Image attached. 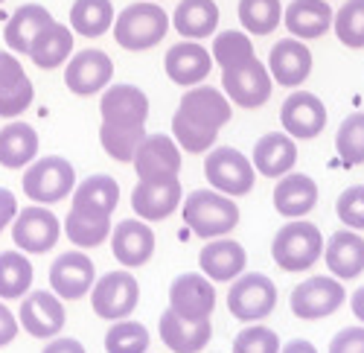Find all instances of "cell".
I'll list each match as a JSON object with an SVG mask.
<instances>
[{"mask_svg":"<svg viewBox=\"0 0 364 353\" xmlns=\"http://www.w3.org/2000/svg\"><path fill=\"white\" fill-rule=\"evenodd\" d=\"M146 137V132H119V129H108V126H100V143L102 149L119 161V164H129L134 158V149L137 143Z\"/></svg>","mask_w":364,"mask_h":353,"instance_id":"obj_44","label":"cell"},{"mask_svg":"<svg viewBox=\"0 0 364 353\" xmlns=\"http://www.w3.org/2000/svg\"><path fill=\"white\" fill-rule=\"evenodd\" d=\"M18 214V201H15V193L6 190V187H0V233H4L6 225H12Z\"/></svg>","mask_w":364,"mask_h":353,"instance_id":"obj_47","label":"cell"},{"mask_svg":"<svg viewBox=\"0 0 364 353\" xmlns=\"http://www.w3.org/2000/svg\"><path fill=\"white\" fill-rule=\"evenodd\" d=\"M94 275H97L94 260L85 251H65V254H58L50 266V286L58 298L76 301L90 292Z\"/></svg>","mask_w":364,"mask_h":353,"instance_id":"obj_16","label":"cell"},{"mask_svg":"<svg viewBox=\"0 0 364 353\" xmlns=\"http://www.w3.org/2000/svg\"><path fill=\"white\" fill-rule=\"evenodd\" d=\"M280 353H318V347L312 342H306V339H291V342H286L280 347Z\"/></svg>","mask_w":364,"mask_h":353,"instance_id":"obj_50","label":"cell"},{"mask_svg":"<svg viewBox=\"0 0 364 353\" xmlns=\"http://www.w3.org/2000/svg\"><path fill=\"white\" fill-rule=\"evenodd\" d=\"M257 56L254 44L248 38V33H239V29H225L213 38V62L222 68H230L236 62H245V58Z\"/></svg>","mask_w":364,"mask_h":353,"instance_id":"obj_42","label":"cell"},{"mask_svg":"<svg viewBox=\"0 0 364 353\" xmlns=\"http://www.w3.org/2000/svg\"><path fill=\"white\" fill-rule=\"evenodd\" d=\"M332 26L344 47L361 50L364 47V0H344V6L332 15Z\"/></svg>","mask_w":364,"mask_h":353,"instance_id":"obj_39","label":"cell"},{"mask_svg":"<svg viewBox=\"0 0 364 353\" xmlns=\"http://www.w3.org/2000/svg\"><path fill=\"white\" fill-rule=\"evenodd\" d=\"M41 353H87V350L79 339H55V342H47Z\"/></svg>","mask_w":364,"mask_h":353,"instance_id":"obj_49","label":"cell"},{"mask_svg":"<svg viewBox=\"0 0 364 353\" xmlns=\"http://www.w3.org/2000/svg\"><path fill=\"white\" fill-rule=\"evenodd\" d=\"M114 26V4L111 0H73L70 6V29L82 38H100Z\"/></svg>","mask_w":364,"mask_h":353,"instance_id":"obj_35","label":"cell"},{"mask_svg":"<svg viewBox=\"0 0 364 353\" xmlns=\"http://www.w3.org/2000/svg\"><path fill=\"white\" fill-rule=\"evenodd\" d=\"M50 21H55V18L50 15L47 6H41V4H23V6H18L9 15L6 26H4V41L9 44L12 53H23L26 56L33 38L41 33Z\"/></svg>","mask_w":364,"mask_h":353,"instance_id":"obj_31","label":"cell"},{"mask_svg":"<svg viewBox=\"0 0 364 353\" xmlns=\"http://www.w3.org/2000/svg\"><path fill=\"white\" fill-rule=\"evenodd\" d=\"M68 321L65 304L58 301V295H50V292H29L21 304V325L29 336L36 339H53L62 333Z\"/></svg>","mask_w":364,"mask_h":353,"instance_id":"obj_21","label":"cell"},{"mask_svg":"<svg viewBox=\"0 0 364 353\" xmlns=\"http://www.w3.org/2000/svg\"><path fill=\"white\" fill-rule=\"evenodd\" d=\"M323 254V237L312 222H289L274 233L271 257L283 272H309Z\"/></svg>","mask_w":364,"mask_h":353,"instance_id":"obj_4","label":"cell"},{"mask_svg":"<svg viewBox=\"0 0 364 353\" xmlns=\"http://www.w3.org/2000/svg\"><path fill=\"white\" fill-rule=\"evenodd\" d=\"M259 175L265 179H280V175L291 172L297 164V143L286 132H268L254 143V161Z\"/></svg>","mask_w":364,"mask_h":353,"instance_id":"obj_24","label":"cell"},{"mask_svg":"<svg viewBox=\"0 0 364 353\" xmlns=\"http://www.w3.org/2000/svg\"><path fill=\"white\" fill-rule=\"evenodd\" d=\"M245 263H248V254L236 240H228V237H216L210 240L201 254H198V266L201 272L210 278V280H233L245 272Z\"/></svg>","mask_w":364,"mask_h":353,"instance_id":"obj_25","label":"cell"},{"mask_svg":"<svg viewBox=\"0 0 364 353\" xmlns=\"http://www.w3.org/2000/svg\"><path fill=\"white\" fill-rule=\"evenodd\" d=\"M36 88L15 53L0 50V117H18L33 105Z\"/></svg>","mask_w":364,"mask_h":353,"instance_id":"obj_22","label":"cell"},{"mask_svg":"<svg viewBox=\"0 0 364 353\" xmlns=\"http://www.w3.org/2000/svg\"><path fill=\"white\" fill-rule=\"evenodd\" d=\"M323 257H326L329 272L338 280H353L364 272V240L353 228L336 231L323 248Z\"/></svg>","mask_w":364,"mask_h":353,"instance_id":"obj_27","label":"cell"},{"mask_svg":"<svg viewBox=\"0 0 364 353\" xmlns=\"http://www.w3.org/2000/svg\"><path fill=\"white\" fill-rule=\"evenodd\" d=\"M280 0H239V21L248 36H271L280 26Z\"/></svg>","mask_w":364,"mask_h":353,"instance_id":"obj_38","label":"cell"},{"mask_svg":"<svg viewBox=\"0 0 364 353\" xmlns=\"http://www.w3.org/2000/svg\"><path fill=\"white\" fill-rule=\"evenodd\" d=\"M108 353H146L149 350V330L140 321H114L105 333Z\"/></svg>","mask_w":364,"mask_h":353,"instance_id":"obj_41","label":"cell"},{"mask_svg":"<svg viewBox=\"0 0 364 353\" xmlns=\"http://www.w3.org/2000/svg\"><path fill=\"white\" fill-rule=\"evenodd\" d=\"M329 353H364V327H344L329 342Z\"/></svg>","mask_w":364,"mask_h":353,"instance_id":"obj_46","label":"cell"},{"mask_svg":"<svg viewBox=\"0 0 364 353\" xmlns=\"http://www.w3.org/2000/svg\"><path fill=\"white\" fill-rule=\"evenodd\" d=\"M181 204V181L178 175L166 179H140L132 190V208L146 222H161L172 216Z\"/></svg>","mask_w":364,"mask_h":353,"instance_id":"obj_14","label":"cell"},{"mask_svg":"<svg viewBox=\"0 0 364 353\" xmlns=\"http://www.w3.org/2000/svg\"><path fill=\"white\" fill-rule=\"evenodd\" d=\"M169 310L187 321L210 318L216 310V289L207 275H181L169 286Z\"/></svg>","mask_w":364,"mask_h":353,"instance_id":"obj_13","label":"cell"},{"mask_svg":"<svg viewBox=\"0 0 364 353\" xmlns=\"http://www.w3.org/2000/svg\"><path fill=\"white\" fill-rule=\"evenodd\" d=\"M222 88L233 105L239 108H262L271 100L274 91V79H271L268 68L257 56L236 62L230 68H222Z\"/></svg>","mask_w":364,"mask_h":353,"instance_id":"obj_5","label":"cell"},{"mask_svg":"<svg viewBox=\"0 0 364 353\" xmlns=\"http://www.w3.org/2000/svg\"><path fill=\"white\" fill-rule=\"evenodd\" d=\"M58 233H62V225H58V216L41 204H33V208H23L21 214H15L12 219V240L18 248L29 251V254H44L58 243Z\"/></svg>","mask_w":364,"mask_h":353,"instance_id":"obj_12","label":"cell"},{"mask_svg":"<svg viewBox=\"0 0 364 353\" xmlns=\"http://www.w3.org/2000/svg\"><path fill=\"white\" fill-rule=\"evenodd\" d=\"M119 201V187L111 175H90L85 179L76 190H73V204L76 208H87V211H100V214H114Z\"/></svg>","mask_w":364,"mask_h":353,"instance_id":"obj_36","label":"cell"},{"mask_svg":"<svg viewBox=\"0 0 364 353\" xmlns=\"http://www.w3.org/2000/svg\"><path fill=\"white\" fill-rule=\"evenodd\" d=\"M347 298V292L341 286L338 278H326V275H315L306 278L300 286H294L291 292V312L303 321H318L332 315Z\"/></svg>","mask_w":364,"mask_h":353,"instance_id":"obj_11","label":"cell"},{"mask_svg":"<svg viewBox=\"0 0 364 353\" xmlns=\"http://www.w3.org/2000/svg\"><path fill=\"white\" fill-rule=\"evenodd\" d=\"M73 184H76V169L62 155L38 158L23 172V193L41 204H53V201L68 199Z\"/></svg>","mask_w":364,"mask_h":353,"instance_id":"obj_6","label":"cell"},{"mask_svg":"<svg viewBox=\"0 0 364 353\" xmlns=\"http://www.w3.org/2000/svg\"><path fill=\"white\" fill-rule=\"evenodd\" d=\"M230 114H233L230 100L219 88H210V85L187 88V94L181 97L178 111L172 117L175 143L190 155L210 152V146L219 137V129L228 126Z\"/></svg>","mask_w":364,"mask_h":353,"instance_id":"obj_1","label":"cell"},{"mask_svg":"<svg viewBox=\"0 0 364 353\" xmlns=\"http://www.w3.org/2000/svg\"><path fill=\"white\" fill-rule=\"evenodd\" d=\"M350 304H353V312H355V318H358L361 325H364V286L353 292V301H350Z\"/></svg>","mask_w":364,"mask_h":353,"instance_id":"obj_51","label":"cell"},{"mask_svg":"<svg viewBox=\"0 0 364 353\" xmlns=\"http://www.w3.org/2000/svg\"><path fill=\"white\" fill-rule=\"evenodd\" d=\"M73 53V29L68 23H58V21H50L41 33L33 38L29 44V58L41 68V70H53L58 65H65Z\"/></svg>","mask_w":364,"mask_h":353,"instance_id":"obj_30","label":"cell"},{"mask_svg":"<svg viewBox=\"0 0 364 353\" xmlns=\"http://www.w3.org/2000/svg\"><path fill=\"white\" fill-rule=\"evenodd\" d=\"M204 175L225 196H245L254 190V164L233 146H219L204 158Z\"/></svg>","mask_w":364,"mask_h":353,"instance_id":"obj_8","label":"cell"},{"mask_svg":"<svg viewBox=\"0 0 364 353\" xmlns=\"http://www.w3.org/2000/svg\"><path fill=\"white\" fill-rule=\"evenodd\" d=\"M332 12L326 0H291L283 9V23L294 38H321L326 36V29L332 26Z\"/></svg>","mask_w":364,"mask_h":353,"instance_id":"obj_29","label":"cell"},{"mask_svg":"<svg viewBox=\"0 0 364 353\" xmlns=\"http://www.w3.org/2000/svg\"><path fill=\"white\" fill-rule=\"evenodd\" d=\"M15 336H18V318L9 312V307L0 304V347L15 342Z\"/></svg>","mask_w":364,"mask_h":353,"instance_id":"obj_48","label":"cell"},{"mask_svg":"<svg viewBox=\"0 0 364 353\" xmlns=\"http://www.w3.org/2000/svg\"><path fill=\"white\" fill-rule=\"evenodd\" d=\"M338 219L353 228V231H364V184H353L338 196Z\"/></svg>","mask_w":364,"mask_h":353,"instance_id":"obj_45","label":"cell"},{"mask_svg":"<svg viewBox=\"0 0 364 353\" xmlns=\"http://www.w3.org/2000/svg\"><path fill=\"white\" fill-rule=\"evenodd\" d=\"M111 76H114L111 56L102 53V50H94V47L76 53L65 68V85L79 97L100 94L102 88L111 85Z\"/></svg>","mask_w":364,"mask_h":353,"instance_id":"obj_15","label":"cell"},{"mask_svg":"<svg viewBox=\"0 0 364 353\" xmlns=\"http://www.w3.org/2000/svg\"><path fill=\"white\" fill-rule=\"evenodd\" d=\"M140 301V283L132 272H105L90 286V307L105 321L129 318Z\"/></svg>","mask_w":364,"mask_h":353,"instance_id":"obj_7","label":"cell"},{"mask_svg":"<svg viewBox=\"0 0 364 353\" xmlns=\"http://www.w3.org/2000/svg\"><path fill=\"white\" fill-rule=\"evenodd\" d=\"M210 336H213V325H210V318L187 321V318L175 315L169 307L161 315V339L175 353H201L207 347Z\"/></svg>","mask_w":364,"mask_h":353,"instance_id":"obj_26","label":"cell"},{"mask_svg":"<svg viewBox=\"0 0 364 353\" xmlns=\"http://www.w3.org/2000/svg\"><path fill=\"white\" fill-rule=\"evenodd\" d=\"M33 286V263L23 251H0V298H23Z\"/></svg>","mask_w":364,"mask_h":353,"instance_id":"obj_37","label":"cell"},{"mask_svg":"<svg viewBox=\"0 0 364 353\" xmlns=\"http://www.w3.org/2000/svg\"><path fill=\"white\" fill-rule=\"evenodd\" d=\"M280 123L286 135L312 140L326 129V105L309 91H294L280 108Z\"/></svg>","mask_w":364,"mask_h":353,"instance_id":"obj_17","label":"cell"},{"mask_svg":"<svg viewBox=\"0 0 364 353\" xmlns=\"http://www.w3.org/2000/svg\"><path fill=\"white\" fill-rule=\"evenodd\" d=\"M38 155V135L26 123H9L0 129V167L6 169H21L33 164Z\"/></svg>","mask_w":364,"mask_h":353,"instance_id":"obj_33","label":"cell"},{"mask_svg":"<svg viewBox=\"0 0 364 353\" xmlns=\"http://www.w3.org/2000/svg\"><path fill=\"white\" fill-rule=\"evenodd\" d=\"M184 222L201 240L228 237L239 225V208L219 190H193L184 201Z\"/></svg>","mask_w":364,"mask_h":353,"instance_id":"obj_2","label":"cell"},{"mask_svg":"<svg viewBox=\"0 0 364 353\" xmlns=\"http://www.w3.org/2000/svg\"><path fill=\"white\" fill-rule=\"evenodd\" d=\"M233 353H280V339L271 327L257 321L233 339Z\"/></svg>","mask_w":364,"mask_h":353,"instance_id":"obj_43","label":"cell"},{"mask_svg":"<svg viewBox=\"0 0 364 353\" xmlns=\"http://www.w3.org/2000/svg\"><path fill=\"white\" fill-rule=\"evenodd\" d=\"M268 73L283 88H300L312 73V50L300 38H280L268 53Z\"/></svg>","mask_w":364,"mask_h":353,"instance_id":"obj_19","label":"cell"},{"mask_svg":"<svg viewBox=\"0 0 364 353\" xmlns=\"http://www.w3.org/2000/svg\"><path fill=\"white\" fill-rule=\"evenodd\" d=\"M0 4H4V0H0Z\"/></svg>","mask_w":364,"mask_h":353,"instance_id":"obj_52","label":"cell"},{"mask_svg":"<svg viewBox=\"0 0 364 353\" xmlns=\"http://www.w3.org/2000/svg\"><path fill=\"white\" fill-rule=\"evenodd\" d=\"M65 233L70 237L73 246L79 248H97L108 240L111 233V216L100 214V211H87V208H70L68 222H65Z\"/></svg>","mask_w":364,"mask_h":353,"instance_id":"obj_34","label":"cell"},{"mask_svg":"<svg viewBox=\"0 0 364 353\" xmlns=\"http://www.w3.org/2000/svg\"><path fill=\"white\" fill-rule=\"evenodd\" d=\"M111 254L126 269H137L155 254V233L140 219H123L111 233Z\"/></svg>","mask_w":364,"mask_h":353,"instance_id":"obj_23","label":"cell"},{"mask_svg":"<svg viewBox=\"0 0 364 353\" xmlns=\"http://www.w3.org/2000/svg\"><path fill=\"white\" fill-rule=\"evenodd\" d=\"M114 38L123 50L140 53V50H151L166 38L169 29V15L155 4V0H146V4H132L114 18Z\"/></svg>","mask_w":364,"mask_h":353,"instance_id":"obj_3","label":"cell"},{"mask_svg":"<svg viewBox=\"0 0 364 353\" xmlns=\"http://www.w3.org/2000/svg\"><path fill=\"white\" fill-rule=\"evenodd\" d=\"M172 23L184 38H210L219 26L216 0H181L172 12Z\"/></svg>","mask_w":364,"mask_h":353,"instance_id":"obj_32","label":"cell"},{"mask_svg":"<svg viewBox=\"0 0 364 353\" xmlns=\"http://www.w3.org/2000/svg\"><path fill=\"white\" fill-rule=\"evenodd\" d=\"M213 53L207 47H201L198 41H178L166 50L164 58V70L175 85H201L210 76V68H213Z\"/></svg>","mask_w":364,"mask_h":353,"instance_id":"obj_20","label":"cell"},{"mask_svg":"<svg viewBox=\"0 0 364 353\" xmlns=\"http://www.w3.org/2000/svg\"><path fill=\"white\" fill-rule=\"evenodd\" d=\"M318 204V184L303 172H286L274 187V208L286 219L306 216Z\"/></svg>","mask_w":364,"mask_h":353,"instance_id":"obj_28","label":"cell"},{"mask_svg":"<svg viewBox=\"0 0 364 353\" xmlns=\"http://www.w3.org/2000/svg\"><path fill=\"white\" fill-rule=\"evenodd\" d=\"M277 307V286L265 275H239L228 292V310L233 318L254 325L259 318H268Z\"/></svg>","mask_w":364,"mask_h":353,"instance_id":"obj_10","label":"cell"},{"mask_svg":"<svg viewBox=\"0 0 364 353\" xmlns=\"http://www.w3.org/2000/svg\"><path fill=\"white\" fill-rule=\"evenodd\" d=\"M102 126L119 132H146L149 120V97L137 85H108L100 102Z\"/></svg>","mask_w":364,"mask_h":353,"instance_id":"obj_9","label":"cell"},{"mask_svg":"<svg viewBox=\"0 0 364 353\" xmlns=\"http://www.w3.org/2000/svg\"><path fill=\"white\" fill-rule=\"evenodd\" d=\"M336 149L344 164L350 167L364 164V111L344 117V123L338 126V135H336Z\"/></svg>","mask_w":364,"mask_h":353,"instance_id":"obj_40","label":"cell"},{"mask_svg":"<svg viewBox=\"0 0 364 353\" xmlns=\"http://www.w3.org/2000/svg\"><path fill=\"white\" fill-rule=\"evenodd\" d=\"M137 179H166L181 169V146L166 135H146L132 158Z\"/></svg>","mask_w":364,"mask_h":353,"instance_id":"obj_18","label":"cell"}]
</instances>
